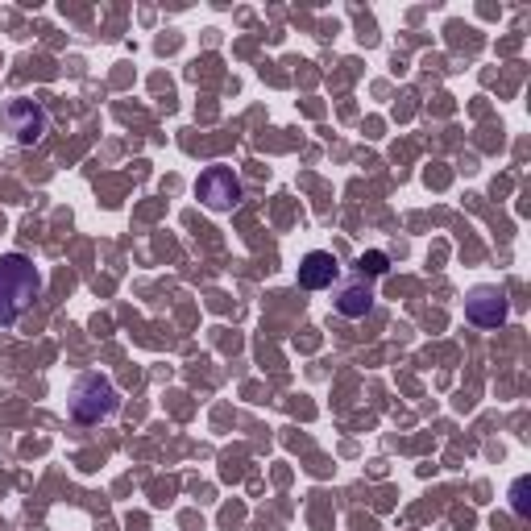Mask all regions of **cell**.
<instances>
[{"mask_svg": "<svg viewBox=\"0 0 531 531\" xmlns=\"http://www.w3.org/2000/svg\"><path fill=\"white\" fill-rule=\"evenodd\" d=\"M195 195H200V204L208 212H233L241 204V179L233 166H208L195 179Z\"/></svg>", "mask_w": 531, "mask_h": 531, "instance_id": "4", "label": "cell"}, {"mask_svg": "<svg viewBox=\"0 0 531 531\" xmlns=\"http://www.w3.org/2000/svg\"><path fill=\"white\" fill-rule=\"evenodd\" d=\"M67 407H71V419H79V424H100V419L117 415L121 395L104 374H83L71 386V403Z\"/></svg>", "mask_w": 531, "mask_h": 531, "instance_id": "2", "label": "cell"}, {"mask_svg": "<svg viewBox=\"0 0 531 531\" xmlns=\"http://www.w3.org/2000/svg\"><path fill=\"white\" fill-rule=\"evenodd\" d=\"M511 316V303H507V291L502 287H473L469 299H465V320L478 324V328H498L507 324Z\"/></svg>", "mask_w": 531, "mask_h": 531, "instance_id": "5", "label": "cell"}, {"mask_svg": "<svg viewBox=\"0 0 531 531\" xmlns=\"http://www.w3.org/2000/svg\"><path fill=\"white\" fill-rule=\"evenodd\" d=\"M511 507H515V515H527V478L515 482V490H511Z\"/></svg>", "mask_w": 531, "mask_h": 531, "instance_id": "9", "label": "cell"}, {"mask_svg": "<svg viewBox=\"0 0 531 531\" xmlns=\"http://www.w3.org/2000/svg\"><path fill=\"white\" fill-rule=\"evenodd\" d=\"M42 291V274L25 254L0 258V328H13Z\"/></svg>", "mask_w": 531, "mask_h": 531, "instance_id": "1", "label": "cell"}, {"mask_svg": "<svg viewBox=\"0 0 531 531\" xmlns=\"http://www.w3.org/2000/svg\"><path fill=\"white\" fill-rule=\"evenodd\" d=\"M370 307H374V287L366 283V278H349V283L337 291V316L345 320H361V316H370Z\"/></svg>", "mask_w": 531, "mask_h": 531, "instance_id": "7", "label": "cell"}, {"mask_svg": "<svg viewBox=\"0 0 531 531\" xmlns=\"http://www.w3.org/2000/svg\"><path fill=\"white\" fill-rule=\"evenodd\" d=\"M386 266H390V258L382 254V249H370V254L357 258V274L361 278H366V274H386Z\"/></svg>", "mask_w": 531, "mask_h": 531, "instance_id": "8", "label": "cell"}, {"mask_svg": "<svg viewBox=\"0 0 531 531\" xmlns=\"http://www.w3.org/2000/svg\"><path fill=\"white\" fill-rule=\"evenodd\" d=\"M337 274H341L337 258H332L328 249H312V254L299 262V287L303 291H324V287L337 283Z\"/></svg>", "mask_w": 531, "mask_h": 531, "instance_id": "6", "label": "cell"}, {"mask_svg": "<svg viewBox=\"0 0 531 531\" xmlns=\"http://www.w3.org/2000/svg\"><path fill=\"white\" fill-rule=\"evenodd\" d=\"M0 129H5L17 146H38L46 129H50V117H46V108L38 100H5L0 104Z\"/></svg>", "mask_w": 531, "mask_h": 531, "instance_id": "3", "label": "cell"}]
</instances>
